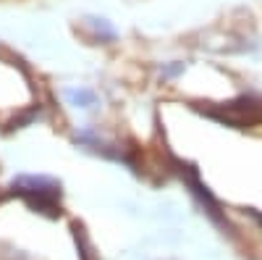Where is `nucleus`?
I'll return each instance as SVG.
<instances>
[{
  "instance_id": "obj_1",
  "label": "nucleus",
  "mask_w": 262,
  "mask_h": 260,
  "mask_svg": "<svg viewBox=\"0 0 262 260\" xmlns=\"http://www.w3.org/2000/svg\"><path fill=\"white\" fill-rule=\"evenodd\" d=\"M58 182L55 179H48V176H18L13 179V189L18 194H24V197H29V194H58Z\"/></svg>"
},
{
  "instance_id": "obj_2",
  "label": "nucleus",
  "mask_w": 262,
  "mask_h": 260,
  "mask_svg": "<svg viewBox=\"0 0 262 260\" xmlns=\"http://www.w3.org/2000/svg\"><path fill=\"white\" fill-rule=\"evenodd\" d=\"M63 95L74 108H92L97 103V95L92 90H86V87H69Z\"/></svg>"
},
{
  "instance_id": "obj_4",
  "label": "nucleus",
  "mask_w": 262,
  "mask_h": 260,
  "mask_svg": "<svg viewBox=\"0 0 262 260\" xmlns=\"http://www.w3.org/2000/svg\"><path fill=\"white\" fill-rule=\"evenodd\" d=\"M163 79H173V76H179L184 74V63H170V66H163Z\"/></svg>"
},
{
  "instance_id": "obj_3",
  "label": "nucleus",
  "mask_w": 262,
  "mask_h": 260,
  "mask_svg": "<svg viewBox=\"0 0 262 260\" xmlns=\"http://www.w3.org/2000/svg\"><path fill=\"white\" fill-rule=\"evenodd\" d=\"M86 24L92 27V32H95V37H97L100 42H113V39H116V29L107 24L105 18H86Z\"/></svg>"
}]
</instances>
